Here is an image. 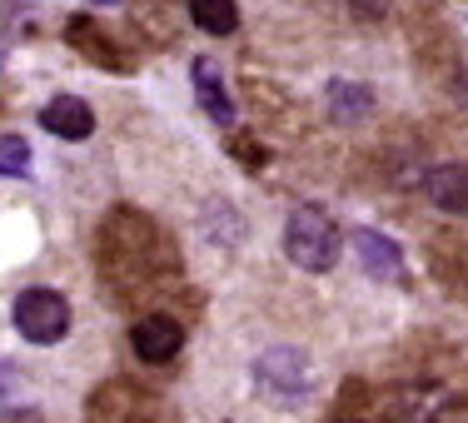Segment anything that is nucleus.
<instances>
[{
    "label": "nucleus",
    "instance_id": "13",
    "mask_svg": "<svg viewBox=\"0 0 468 423\" xmlns=\"http://www.w3.org/2000/svg\"><path fill=\"white\" fill-rule=\"evenodd\" d=\"M95 5H120V0H95Z\"/></svg>",
    "mask_w": 468,
    "mask_h": 423
},
{
    "label": "nucleus",
    "instance_id": "2",
    "mask_svg": "<svg viewBox=\"0 0 468 423\" xmlns=\"http://www.w3.org/2000/svg\"><path fill=\"white\" fill-rule=\"evenodd\" d=\"M254 378H260V394L270 398V404H284V408L304 404V398L314 394V384H319V374H314V364H309L304 349H270V354H260Z\"/></svg>",
    "mask_w": 468,
    "mask_h": 423
},
{
    "label": "nucleus",
    "instance_id": "11",
    "mask_svg": "<svg viewBox=\"0 0 468 423\" xmlns=\"http://www.w3.org/2000/svg\"><path fill=\"white\" fill-rule=\"evenodd\" d=\"M189 16H195V26L209 30V36H229V30L239 26V5H234V0H189Z\"/></svg>",
    "mask_w": 468,
    "mask_h": 423
},
{
    "label": "nucleus",
    "instance_id": "1",
    "mask_svg": "<svg viewBox=\"0 0 468 423\" xmlns=\"http://www.w3.org/2000/svg\"><path fill=\"white\" fill-rule=\"evenodd\" d=\"M339 249H344V235L334 225L329 209L319 205H299L289 215V229H284V254L299 264L304 274H324L339 264Z\"/></svg>",
    "mask_w": 468,
    "mask_h": 423
},
{
    "label": "nucleus",
    "instance_id": "6",
    "mask_svg": "<svg viewBox=\"0 0 468 423\" xmlns=\"http://www.w3.org/2000/svg\"><path fill=\"white\" fill-rule=\"evenodd\" d=\"M195 95H199V110H205L215 125H234V100L225 90V75H219L215 60H195Z\"/></svg>",
    "mask_w": 468,
    "mask_h": 423
},
{
    "label": "nucleus",
    "instance_id": "4",
    "mask_svg": "<svg viewBox=\"0 0 468 423\" xmlns=\"http://www.w3.org/2000/svg\"><path fill=\"white\" fill-rule=\"evenodd\" d=\"M130 344H135V354L144 364H165V359L180 354L185 329H180V319H170V314H150V319H140V324L130 329Z\"/></svg>",
    "mask_w": 468,
    "mask_h": 423
},
{
    "label": "nucleus",
    "instance_id": "10",
    "mask_svg": "<svg viewBox=\"0 0 468 423\" xmlns=\"http://www.w3.org/2000/svg\"><path fill=\"white\" fill-rule=\"evenodd\" d=\"M324 100H329V115L339 120V125H359V120L374 115V95L354 80H329Z\"/></svg>",
    "mask_w": 468,
    "mask_h": 423
},
{
    "label": "nucleus",
    "instance_id": "5",
    "mask_svg": "<svg viewBox=\"0 0 468 423\" xmlns=\"http://www.w3.org/2000/svg\"><path fill=\"white\" fill-rule=\"evenodd\" d=\"M40 125H46L55 140H90L95 135V110L85 105L80 95H55L50 105L40 110Z\"/></svg>",
    "mask_w": 468,
    "mask_h": 423
},
{
    "label": "nucleus",
    "instance_id": "3",
    "mask_svg": "<svg viewBox=\"0 0 468 423\" xmlns=\"http://www.w3.org/2000/svg\"><path fill=\"white\" fill-rule=\"evenodd\" d=\"M10 319H16L20 339L30 344H60L70 333V304L55 289H26L10 309Z\"/></svg>",
    "mask_w": 468,
    "mask_h": 423
},
{
    "label": "nucleus",
    "instance_id": "8",
    "mask_svg": "<svg viewBox=\"0 0 468 423\" xmlns=\"http://www.w3.org/2000/svg\"><path fill=\"white\" fill-rule=\"evenodd\" d=\"M429 199L443 209V215H468V164H439L429 174Z\"/></svg>",
    "mask_w": 468,
    "mask_h": 423
},
{
    "label": "nucleus",
    "instance_id": "7",
    "mask_svg": "<svg viewBox=\"0 0 468 423\" xmlns=\"http://www.w3.org/2000/svg\"><path fill=\"white\" fill-rule=\"evenodd\" d=\"M453 408V394H443V388L433 384H419V388H404L394 404V418L404 423H443V414Z\"/></svg>",
    "mask_w": 468,
    "mask_h": 423
},
{
    "label": "nucleus",
    "instance_id": "9",
    "mask_svg": "<svg viewBox=\"0 0 468 423\" xmlns=\"http://www.w3.org/2000/svg\"><path fill=\"white\" fill-rule=\"evenodd\" d=\"M359 259L374 280H399L404 274V254H399L394 239H384L378 229H359Z\"/></svg>",
    "mask_w": 468,
    "mask_h": 423
},
{
    "label": "nucleus",
    "instance_id": "12",
    "mask_svg": "<svg viewBox=\"0 0 468 423\" xmlns=\"http://www.w3.org/2000/svg\"><path fill=\"white\" fill-rule=\"evenodd\" d=\"M0 174L30 180V144L20 135H0Z\"/></svg>",
    "mask_w": 468,
    "mask_h": 423
}]
</instances>
